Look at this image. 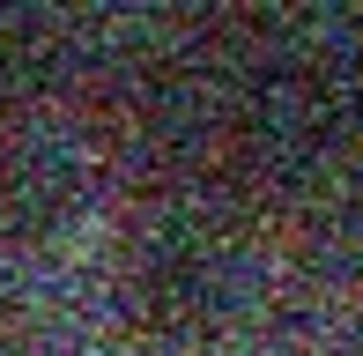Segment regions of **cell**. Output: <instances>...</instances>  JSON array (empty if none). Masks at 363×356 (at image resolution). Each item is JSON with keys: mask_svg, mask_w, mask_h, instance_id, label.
<instances>
[{"mask_svg": "<svg viewBox=\"0 0 363 356\" xmlns=\"http://www.w3.org/2000/svg\"><path fill=\"white\" fill-rule=\"evenodd\" d=\"M82 193H89V171L67 141L52 134L0 141V245L38 252L52 238H67L82 216Z\"/></svg>", "mask_w": 363, "mask_h": 356, "instance_id": "6da1fadb", "label": "cell"}, {"mask_svg": "<svg viewBox=\"0 0 363 356\" xmlns=\"http://www.w3.org/2000/svg\"><path fill=\"white\" fill-rule=\"evenodd\" d=\"M126 304H134L141 327L156 334H201L223 304V267L208 260L201 238H148L134 245V267H126Z\"/></svg>", "mask_w": 363, "mask_h": 356, "instance_id": "7a4b0ae2", "label": "cell"}, {"mask_svg": "<svg viewBox=\"0 0 363 356\" xmlns=\"http://www.w3.org/2000/svg\"><path fill=\"white\" fill-rule=\"evenodd\" d=\"M38 89H45L38 30H30V23H0V119H8V111H23Z\"/></svg>", "mask_w": 363, "mask_h": 356, "instance_id": "3957f363", "label": "cell"}]
</instances>
